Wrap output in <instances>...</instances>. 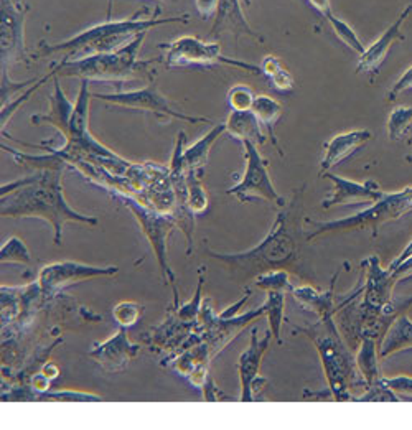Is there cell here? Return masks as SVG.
Listing matches in <instances>:
<instances>
[{
	"mask_svg": "<svg viewBox=\"0 0 412 430\" xmlns=\"http://www.w3.org/2000/svg\"><path fill=\"white\" fill-rule=\"evenodd\" d=\"M251 111L256 114L257 119H259L262 127L267 129V136H269V141L272 142V145H276L281 150L279 143H277V137L274 133L276 122L279 121L282 116L281 104L277 102L274 97L267 96V94H259V96H256Z\"/></svg>",
	"mask_w": 412,
	"mask_h": 430,
	"instance_id": "cell-28",
	"label": "cell"
},
{
	"mask_svg": "<svg viewBox=\"0 0 412 430\" xmlns=\"http://www.w3.org/2000/svg\"><path fill=\"white\" fill-rule=\"evenodd\" d=\"M411 12H412V5H408V7L399 13V17L394 20L393 25H391V27L386 30V32L381 35L370 48H366L363 54H360L356 73H366L371 74V76H376V74H378L381 64L384 63L391 47H393L396 42H399V40H404V35L401 32V28H403L406 18L409 17Z\"/></svg>",
	"mask_w": 412,
	"mask_h": 430,
	"instance_id": "cell-19",
	"label": "cell"
},
{
	"mask_svg": "<svg viewBox=\"0 0 412 430\" xmlns=\"http://www.w3.org/2000/svg\"><path fill=\"white\" fill-rule=\"evenodd\" d=\"M185 141L187 136L185 132H178L175 148H173L172 153V160L168 163L170 167V183H172V190H173V198H175V203H173V210L172 215L177 221V227L180 229L183 234H185L187 239V256L193 254V249H195V213L192 211L190 205H188V183H187V173L185 168L182 165V152L185 148Z\"/></svg>",
	"mask_w": 412,
	"mask_h": 430,
	"instance_id": "cell-13",
	"label": "cell"
},
{
	"mask_svg": "<svg viewBox=\"0 0 412 430\" xmlns=\"http://www.w3.org/2000/svg\"><path fill=\"white\" fill-rule=\"evenodd\" d=\"M201 393H203V400H208V402H216V400H221V399L233 400L231 398H228V395L223 394L221 390L216 388V384H215V381H213V376L211 374L208 376L206 383L203 384Z\"/></svg>",
	"mask_w": 412,
	"mask_h": 430,
	"instance_id": "cell-45",
	"label": "cell"
},
{
	"mask_svg": "<svg viewBox=\"0 0 412 430\" xmlns=\"http://www.w3.org/2000/svg\"><path fill=\"white\" fill-rule=\"evenodd\" d=\"M187 183H188V205H190L192 211L195 215H201L210 206V196L203 186L201 178L193 173H187Z\"/></svg>",
	"mask_w": 412,
	"mask_h": 430,
	"instance_id": "cell-33",
	"label": "cell"
},
{
	"mask_svg": "<svg viewBox=\"0 0 412 430\" xmlns=\"http://www.w3.org/2000/svg\"><path fill=\"white\" fill-rule=\"evenodd\" d=\"M307 183L292 191V198L277 211L274 225L264 239L242 252H215L206 247L205 252L213 261L225 265L230 277L237 284L252 282L267 270L286 269L302 280H314V272L307 256L305 222Z\"/></svg>",
	"mask_w": 412,
	"mask_h": 430,
	"instance_id": "cell-1",
	"label": "cell"
},
{
	"mask_svg": "<svg viewBox=\"0 0 412 430\" xmlns=\"http://www.w3.org/2000/svg\"><path fill=\"white\" fill-rule=\"evenodd\" d=\"M356 366L360 373L363 374L366 384L371 386L376 381L383 379L379 371V343L373 336L365 335L361 336L358 348H356Z\"/></svg>",
	"mask_w": 412,
	"mask_h": 430,
	"instance_id": "cell-27",
	"label": "cell"
},
{
	"mask_svg": "<svg viewBox=\"0 0 412 430\" xmlns=\"http://www.w3.org/2000/svg\"><path fill=\"white\" fill-rule=\"evenodd\" d=\"M160 2H173V0H160Z\"/></svg>",
	"mask_w": 412,
	"mask_h": 430,
	"instance_id": "cell-53",
	"label": "cell"
},
{
	"mask_svg": "<svg viewBox=\"0 0 412 430\" xmlns=\"http://www.w3.org/2000/svg\"><path fill=\"white\" fill-rule=\"evenodd\" d=\"M339 279V272L335 274V279L331 282L329 290L320 292L314 285H302L294 287L290 292L294 300L302 309L314 313L317 318H326V316H335L339 306L335 305V282Z\"/></svg>",
	"mask_w": 412,
	"mask_h": 430,
	"instance_id": "cell-22",
	"label": "cell"
},
{
	"mask_svg": "<svg viewBox=\"0 0 412 430\" xmlns=\"http://www.w3.org/2000/svg\"><path fill=\"white\" fill-rule=\"evenodd\" d=\"M361 269L365 274V284L361 287L363 304L366 309L381 310L386 304H389L394 297V289L399 284L401 277L393 269H383L379 264L378 256H370L361 262Z\"/></svg>",
	"mask_w": 412,
	"mask_h": 430,
	"instance_id": "cell-16",
	"label": "cell"
},
{
	"mask_svg": "<svg viewBox=\"0 0 412 430\" xmlns=\"http://www.w3.org/2000/svg\"><path fill=\"white\" fill-rule=\"evenodd\" d=\"M119 272L116 265H91L83 264L78 261H61L53 264L43 265L38 272V285L42 289L43 299L52 301L61 294L64 289L71 287L79 282L98 279V277H111Z\"/></svg>",
	"mask_w": 412,
	"mask_h": 430,
	"instance_id": "cell-11",
	"label": "cell"
},
{
	"mask_svg": "<svg viewBox=\"0 0 412 430\" xmlns=\"http://www.w3.org/2000/svg\"><path fill=\"white\" fill-rule=\"evenodd\" d=\"M226 132V124H216L211 131H208L205 136L193 143V145L183 148L182 152V165L185 168V173H193L203 178L208 165V158L215 142Z\"/></svg>",
	"mask_w": 412,
	"mask_h": 430,
	"instance_id": "cell-23",
	"label": "cell"
},
{
	"mask_svg": "<svg viewBox=\"0 0 412 430\" xmlns=\"http://www.w3.org/2000/svg\"><path fill=\"white\" fill-rule=\"evenodd\" d=\"M38 400H58V402H94V400H102L101 395L79 393V390H47L42 394Z\"/></svg>",
	"mask_w": 412,
	"mask_h": 430,
	"instance_id": "cell-40",
	"label": "cell"
},
{
	"mask_svg": "<svg viewBox=\"0 0 412 430\" xmlns=\"http://www.w3.org/2000/svg\"><path fill=\"white\" fill-rule=\"evenodd\" d=\"M163 49L162 63L167 68H180L192 66V64H201V66H211V64H228V66L241 68L245 71L261 74L262 69L256 64H249L240 59H233L223 56L220 43L216 42H203L196 37H182L173 40L170 43L158 44Z\"/></svg>",
	"mask_w": 412,
	"mask_h": 430,
	"instance_id": "cell-8",
	"label": "cell"
},
{
	"mask_svg": "<svg viewBox=\"0 0 412 430\" xmlns=\"http://www.w3.org/2000/svg\"><path fill=\"white\" fill-rule=\"evenodd\" d=\"M412 211V186L404 188V190L396 193H384V196L376 203H371L370 208L355 213L348 217H340L334 221H315L310 217H305V225L314 227L307 234V239L312 241L315 237L329 234V232H343V231H356L370 227L373 231V236H378L379 227L386 222L398 221L401 217L409 215Z\"/></svg>",
	"mask_w": 412,
	"mask_h": 430,
	"instance_id": "cell-6",
	"label": "cell"
},
{
	"mask_svg": "<svg viewBox=\"0 0 412 430\" xmlns=\"http://www.w3.org/2000/svg\"><path fill=\"white\" fill-rule=\"evenodd\" d=\"M386 384L394 390L396 394L404 395V399H412V378L411 376H394V378H384ZM403 399V398H401Z\"/></svg>",
	"mask_w": 412,
	"mask_h": 430,
	"instance_id": "cell-41",
	"label": "cell"
},
{
	"mask_svg": "<svg viewBox=\"0 0 412 430\" xmlns=\"http://www.w3.org/2000/svg\"><path fill=\"white\" fill-rule=\"evenodd\" d=\"M74 102L69 101L66 94L63 92L61 84H59V76L53 74V94L49 96V111L47 114H35L32 116V124H52L57 131L61 133L66 132L69 116L73 112Z\"/></svg>",
	"mask_w": 412,
	"mask_h": 430,
	"instance_id": "cell-24",
	"label": "cell"
},
{
	"mask_svg": "<svg viewBox=\"0 0 412 430\" xmlns=\"http://www.w3.org/2000/svg\"><path fill=\"white\" fill-rule=\"evenodd\" d=\"M271 83L274 84L276 89H279V91H290V89H294V78H292V74L287 71V69L282 66L281 69H277V71L269 76Z\"/></svg>",
	"mask_w": 412,
	"mask_h": 430,
	"instance_id": "cell-44",
	"label": "cell"
},
{
	"mask_svg": "<svg viewBox=\"0 0 412 430\" xmlns=\"http://www.w3.org/2000/svg\"><path fill=\"white\" fill-rule=\"evenodd\" d=\"M64 168H42L35 170L22 180L8 181L2 185L0 196V216L2 217H38L52 225L54 231L53 242L61 246L63 227L68 222L98 226V216H88L69 206L63 193Z\"/></svg>",
	"mask_w": 412,
	"mask_h": 430,
	"instance_id": "cell-2",
	"label": "cell"
},
{
	"mask_svg": "<svg viewBox=\"0 0 412 430\" xmlns=\"http://www.w3.org/2000/svg\"><path fill=\"white\" fill-rule=\"evenodd\" d=\"M412 126V107L398 106L389 114L388 119V137L391 141H399Z\"/></svg>",
	"mask_w": 412,
	"mask_h": 430,
	"instance_id": "cell-35",
	"label": "cell"
},
{
	"mask_svg": "<svg viewBox=\"0 0 412 430\" xmlns=\"http://www.w3.org/2000/svg\"><path fill=\"white\" fill-rule=\"evenodd\" d=\"M17 2H20V0H17Z\"/></svg>",
	"mask_w": 412,
	"mask_h": 430,
	"instance_id": "cell-55",
	"label": "cell"
},
{
	"mask_svg": "<svg viewBox=\"0 0 412 430\" xmlns=\"http://www.w3.org/2000/svg\"><path fill=\"white\" fill-rule=\"evenodd\" d=\"M2 326L12 325L22 313L23 306V287L2 285Z\"/></svg>",
	"mask_w": 412,
	"mask_h": 430,
	"instance_id": "cell-30",
	"label": "cell"
},
{
	"mask_svg": "<svg viewBox=\"0 0 412 430\" xmlns=\"http://www.w3.org/2000/svg\"><path fill=\"white\" fill-rule=\"evenodd\" d=\"M93 99H99V101L112 104V106L152 112L155 114L157 117L162 119H177V121H183L188 124H213L211 119L205 116H192V114L177 111V109L172 106V102L168 101L163 94L158 92L155 79L142 89L117 92H96L93 94Z\"/></svg>",
	"mask_w": 412,
	"mask_h": 430,
	"instance_id": "cell-10",
	"label": "cell"
},
{
	"mask_svg": "<svg viewBox=\"0 0 412 430\" xmlns=\"http://www.w3.org/2000/svg\"><path fill=\"white\" fill-rule=\"evenodd\" d=\"M408 160H409V162H412V155H409V157H408Z\"/></svg>",
	"mask_w": 412,
	"mask_h": 430,
	"instance_id": "cell-54",
	"label": "cell"
},
{
	"mask_svg": "<svg viewBox=\"0 0 412 430\" xmlns=\"http://www.w3.org/2000/svg\"><path fill=\"white\" fill-rule=\"evenodd\" d=\"M373 137L368 129H358V131H350L339 133L331 137L325 145V155L320 162V175L322 173L331 170L346 158H350L356 150L366 145V142Z\"/></svg>",
	"mask_w": 412,
	"mask_h": 430,
	"instance_id": "cell-20",
	"label": "cell"
},
{
	"mask_svg": "<svg viewBox=\"0 0 412 430\" xmlns=\"http://www.w3.org/2000/svg\"><path fill=\"white\" fill-rule=\"evenodd\" d=\"M0 262L4 264H18V265H30L32 262V254L27 244L17 236L8 237L2 244L0 249Z\"/></svg>",
	"mask_w": 412,
	"mask_h": 430,
	"instance_id": "cell-32",
	"label": "cell"
},
{
	"mask_svg": "<svg viewBox=\"0 0 412 430\" xmlns=\"http://www.w3.org/2000/svg\"><path fill=\"white\" fill-rule=\"evenodd\" d=\"M281 68H282V63H281L279 58L266 56L264 59H262L261 69H262V73H264L267 78L272 76V74H274L277 71V69H281Z\"/></svg>",
	"mask_w": 412,
	"mask_h": 430,
	"instance_id": "cell-47",
	"label": "cell"
},
{
	"mask_svg": "<svg viewBox=\"0 0 412 430\" xmlns=\"http://www.w3.org/2000/svg\"><path fill=\"white\" fill-rule=\"evenodd\" d=\"M320 177L329 178V180L334 183V191H331V195L326 196L325 200L322 201V208H324V210H330V208L339 205L376 203L384 196V191L381 190L378 183L373 180L360 183L329 172L322 173Z\"/></svg>",
	"mask_w": 412,
	"mask_h": 430,
	"instance_id": "cell-18",
	"label": "cell"
},
{
	"mask_svg": "<svg viewBox=\"0 0 412 430\" xmlns=\"http://www.w3.org/2000/svg\"><path fill=\"white\" fill-rule=\"evenodd\" d=\"M401 398L386 384L384 378L368 386L365 394H361L356 402H399Z\"/></svg>",
	"mask_w": 412,
	"mask_h": 430,
	"instance_id": "cell-37",
	"label": "cell"
},
{
	"mask_svg": "<svg viewBox=\"0 0 412 430\" xmlns=\"http://www.w3.org/2000/svg\"><path fill=\"white\" fill-rule=\"evenodd\" d=\"M218 4H220V0H196V8L200 12V17L210 18L211 15H215Z\"/></svg>",
	"mask_w": 412,
	"mask_h": 430,
	"instance_id": "cell-46",
	"label": "cell"
},
{
	"mask_svg": "<svg viewBox=\"0 0 412 430\" xmlns=\"http://www.w3.org/2000/svg\"><path fill=\"white\" fill-rule=\"evenodd\" d=\"M309 2L314 5V7L319 10V12L324 15V17H326V15L331 13V8H330V0H309Z\"/></svg>",
	"mask_w": 412,
	"mask_h": 430,
	"instance_id": "cell-48",
	"label": "cell"
},
{
	"mask_svg": "<svg viewBox=\"0 0 412 430\" xmlns=\"http://www.w3.org/2000/svg\"><path fill=\"white\" fill-rule=\"evenodd\" d=\"M242 2H245L246 5H249V4H251V0H242Z\"/></svg>",
	"mask_w": 412,
	"mask_h": 430,
	"instance_id": "cell-52",
	"label": "cell"
},
{
	"mask_svg": "<svg viewBox=\"0 0 412 430\" xmlns=\"http://www.w3.org/2000/svg\"><path fill=\"white\" fill-rule=\"evenodd\" d=\"M408 145H411V147H412V133H411V136L408 137Z\"/></svg>",
	"mask_w": 412,
	"mask_h": 430,
	"instance_id": "cell-51",
	"label": "cell"
},
{
	"mask_svg": "<svg viewBox=\"0 0 412 430\" xmlns=\"http://www.w3.org/2000/svg\"><path fill=\"white\" fill-rule=\"evenodd\" d=\"M147 32H143L127 43L126 47L112 53L93 54V56L74 59V61H58L53 64L52 71L59 78H79L86 81H107V83H127L134 79L148 78L155 79L152 64L162 61V58L139 59L143 40Z\"/></svg>",
	"mask_w": 412,
	"mask_h": 430,
	"instance_id": "cell-5",
	"label": "cell"
},
{
	"mask_svg": "<svg viewBox=\"0 0 412 430\" xmlns=\"http://www.w3.org/2000/svg\"><path fill=\"white\" fill-rule=\"evenodd\" d=\"M329 20V23L331 25V28H334V32L336 37L340 38L341 43H345L346 47H348L351 52H356L358 54L365 53V44L361 43V40L353 28L350 27L348 23L343 22V20H340L339 17H335L334 13H329L325 17Z\"/></svg>",
	"mask_w": 412,
	"mask_h": 430,
	"instance_id": "cell-34",
	"label": "cell"
},
{
	"mask_svg": "<svg viewBox=\"0 0 412 430\" xmlns=\"http://www.w3.org/2000/svg\"><path fill=\"white\" fill-rule=\"evenodd\" d=\"M411 256H412V241L409 242V244H408V246H406V247H404V251H403V252H401V254H399L398 257H396V259H394L393 262H391V264H389V267H396V265H398V264H401V262H403V261H406V259H408V257H411Z\"/></svg>",
	"mask_w": 412,
	"mask_h": 430,
	"instance_id": "cell-49",
	"label": "cell"
},
{
	"mask_svg": "<svg viewBox=\"0 0 412 430\" xmlns=\"http://www.w3.org/2000/svg\"><path fill=\"white\" fill-rule=\"evenodd\" d=\"M254 99V92L246 84H237L228 92V104H230L231 111H251Z\"/></svg>",
	"mask_w": 412,
	"mask_h": 430,
	"instance_id": "cell-39",
	"label": "cell"
},
{
	"mask_svg": "<svg viewBox=\"0 0 412 430\" xmlns=\"http://www.w3.org/2000/svg\"><path fill=\"white\" fill-rule=\"evenodd\" d=\"M412 350V320L408 311L399 315L386 331L379 343V358L386 359L396 353Z\"/></svg>",
	"mask_w": 412,
	"mask_h": 430,
	"instance_id": "cell-26",
	"label": "cell"
},
{
	"mask_svg": "<svg viewBox=\"0 0 412 430\" xmlns=\"http://www.w3.org/2000/svg\"><path fill=\"white\" fill-rule=\"evenodd\" d=\"M245 147L246 168L241 181L235 186L228 188L226 195L237 198L242 203L252 200H266L274 203L276 206H284L286 200L277 193L269 173V160L262 157L259 147L249 141H242Z\"/></svg>",
	"mask_w": 412,
	"mask_h": 430,
	"instance_id": "cell-9",
	"label": "cell"
},
{
	"mask_svg": "<svg viewBox=\"0 0 412 430\" xmlns=\"http://www.w3.org/2000/svg\"><path fill=\"white\" fill-rule=\"evenodd\" d=\"M233 33L236 38H241L242 35H249V37H257V33L251 28L245 13L241 8V0H220L216 8V18L208 38H218L221 33Z\"/></svg>",
	"mask_w": 412,
	"mask_h": 430,
	"instance_id": "cell-21",
	"label": "cell"
},
{
	"mask_svg": "<svg viewBox=\"0 0 412 430\" xmlns=\"http://www.w3.org/2000/svg\"><path fill=\"white\" fill-rule=\"evenodd\" d=\"M30 10L15 0H0V52H2V73L18 61H30L25 48V17Z\"/></svg>",
	"mask_w": 412,
	"mask_h": 430,
	"instance_id": "cell-14",
	"label": "cell"
},
{
	"mask_svg": "<svg viewBox=\"0 0 412 430\" xmlns=\"http://www.w3.org/2000/svg\"><path fill=\"white\" fill-rule=\"evenodd\" d=\"M147 8L137 10L132 17L126 20H117V22H106L101 25H94V27L84 30V32L74 35L73 38L66 42L48 44L40 43L38 52L35 53V58H48L53 54H63L61 61H74V59H81L93 56V54L101 53H112L116 49L126 47L131 43L134 38L143 32L158 25L168 23H183L190 20V15H182V17H168V18H142L143 12Z\"/></svg>",
	"mask_w": 412,
	"mask_h": 430,
	"instance_id": "cell-4",
	"label": "cell"
},
{
	"mask_svg": "<svg viewBox=\"0 0 412 430\" xmlns=\"http://www.w3.org/2000/svg\"><path fill=\"white\" fill-rule=\"evenodd\" d=\"M411 89H412V66L406 69V71L403 73V76H401L398 81L394 83V86L389 89L388 99L393 102L401 96V94L406 91H411Z\"/></svg>",
	"mask_w": 412,
	"mask_h": 430,
	"instance_id": "cell-43",
	"label": "cell"
},
{
	"mask_svg": "<svg viewBox=\"0 0 412 430\" xmlns=\"http://www.w3.org/2000/svg\"><path fill=\"white\" fill-rule=\"evenodd\" d=\"M49 78H53V71H49L47 76H43V78H40L37 83H33L32 86H28V89L27 91H25L22 96H18L17 97V101H10L8 104H5V106H2V119H0V126H2V133H5V127H7V124H8V121H10V117L13 116L15 114V111H17V109H20V106H22V104H25L27 102V99H30L33 96V92L37 91V89L42 86V84H45L48 81Z\"/></svg>",
	"mask_w": 412,
	"mask_h": 430,
	"instance_id": "cell-38",
	"label": "cell"
},
{
	"mask_svg": "<svg viewBox=\"0 0 412 430\" xmlns=\"http://www.w3.org/2000/svg\"><path fill=\"white\" fill-rule=\"evenodd\" d=\"M42 371L45 374L48 376L49 379L52 381H54L58 378V374H59V369H58V366L54 364V363H48V364H45V366H42Z\"/></svg>",
	"mask_w": 412,
	"mask_h": 430,
	"instance_id": "cell-50",
	"label": "cell"
},
{
	"mask_svg": "<svg viewBox=\"0 0 412 430\" xmlns=\"http://www.w3.org/2000/svg\"><path fill=\"white\" fill-rule=\"evenodd\" d=\"M292 328L305 335L315 345L334 400L348 402L366 393L368 384L356 366V356L346 345L334 316L317 318L315 323L309 326L292 325Z\"/></svg>",
	"mask_w": 412,
	"mask_h": 430,
	"instance_id": "cell-3",
	"label": "cell"
},
{
	"mask_svg": "<svg viewBox=\"0 0 412 430\" xmlns=\"http://www.w3.org/2000/svg\"><path fill=\"white\" fill-rule=\"evenodd\" d=\"M226 132L237 141H249L257 147L264 145L267 136L262 132V124L252 111H231L228 117Z\"/></svg>",
	"mask_w": 412,
	"mask_h": 430,
	"instance_id": "cell-25",
	"label": "cell"
},
{
	"mask_svg": "<svg viewBox=\"0 0 412 430\" xmlns=\"http://www.w3.org/2000/svg\"><path fill=\"white\" fill-rule=\"evenodd\" d=\"M272 336L271 331H266L264 338L257 336V328L251 330V338L247 348L242 351L237 359V371H240L241 383V402H254L261 399V394L266 390L267 381L259 376L261 363L264 354L269 350Z\"/></svg>",
	"mask_w": 412,
	"mask_h": 430,
	"instance_id": "cell-15",
	"label": "cell"
},
{
	"mask_svg": "<svg viewBox=\"0 0 412 430\" xmlns=\"http://www.w3.org/2000/svg\"><path fill=\"white\" fill-rule=\"evenodd\" d=\"M264 315L269 321V331L277 343L282 345V323L286 321V292L267 290L264 304Z\"/></svg>",
	"mask_w": 412,
	"mask_h": 430,
	"instance_id": "cell-29",
	"label": "cell"
},
{
	"mask_svg": "<svg viewBox=\"0 0 412 430\" xmlns=\"http://www.w3.org/2000/svg\"><path fill=\"white\" fill-rule=\"evenodd\" d=\"M252 285L261 290H279V292H290L294 290V285L290 282V272L286 269H274L267 270L264 274H259L252 280Z\"/></svg>",
	"mask_w": 412,
	"mask_h": 430,
	"instance_id": "cell-31",
	"label": "cell"
},
{
	"mask_svg": "<svg viewBox=\"0 0 412 430\" xmlns=\"http://www.w3.org/2000/svg\"><path fill=\"white\" fill-rule=\"evenodd\" d=\"M143 315V306L137 301L131 300H124L119 301V304L112 309V316L116 320V323L122 328H132L134 325L141 320V316Z\"/></svg>",
	"mask_w": 412,
	"mask_h": 430,
	"instance_id": "cell-36",
	"label": "cell"
},
{
	"mask_svg": "<svg viewBox=\"0 0 412 430\" xmlns=\"http://www.w3.org/2000/svg\"><path fill=\"white\" fill-rule=\"evenodd\" d=\"M262 315H264V305L257 306L256 310L247 311V313L225 318V316L213 311L210 300H205L201 306L198 333H200L201 340L210 346L213 359H216L221 351L225 350L251 321L261 318Z\"/></svg>",
	"mask_w": 412,
	"mask_h": 430,
	"instance_id": "cell-12",
	"label": "cell"
},
{
	"mask_svg": "<svg viewBox=\"0 0 412 430\" xmlns=\"http://www.w3.org/2000/svg\"><path fill=\"white\" fill-rule=\"evenodd\" d=\"M111 195L116 198L117 201H121L129 211L132 213L136 221L141 226V229L146 234L147 241L151 242V247L153 251V256L158 262V267L162 270L163 282L172 287L173 295H175V306H178V289H177V280L175 275L170 269L168 264V254H167V239L170 236V232L177 227V221L173 217L172 213H162L148 208L141 203L136 198L122 195V193L112 191Z\"/></svg>",
	"mask_w": 412,
	"mask_h": 430,
	"instance_id": "cell-7",
	"label": "cell"
},
{
	"mask_svg": "<svg viewBox=\"0 0 412 430\" xmlns=\"http://www.w3.org/2000/svg\"><path fill=\"white\" fill-rule=\"evenodd\" d=\"M38 79H28V81H23V83H12L8 79V73H2V106L10 102L12 94H15L17 91H20V89H23L27 86H32V84L37 83Z\"/></svg>",
	"mask_w": 412,
	"mask_h": 430,
	"instance_id": "cell-42",
	"label": "cell"
},
{
	"mask_svg": "<svg viewBox=\"0 0 412 430\" xmlns=\"http://www.w3.org/2000/svg\"><path fill=\"white\" fill-rule=\"evenodd\" d=\"M141 345L131 343L127 336V328L119 326V330L112 336L104 341L93 343L88 351V356L96 361L104 373L116 374L127 369L129 363L137 358Z\"/></svg>",
	"mask_w": 412,
	"mask_h": 430,
	"instance_id": "cell-17",
	"label": "cell"
}]
</instances>
